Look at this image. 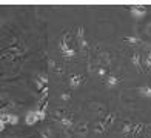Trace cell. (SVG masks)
Listing matches in <instances>:
<instances>
[{
  "label": "cell",
  "instance_id": "17",
  "mask_svg": "<svg viewBox=\"0 0 151 138\" xmlns=\"http://www.w3.org/2000/svg\"><path fill=\"white\" fill-rule=\"evenodd\" d=\"M17 123H19V117L14 115V114H9V117H8V124H11V126H16Z\"/></svg>",
  "mask_w": 151,
  "mask_h": 138
},
{
  "label": "cell",
  "instance_id": "12",
  "mask_svg": "<svg viewBox=\"0 0 151 138\" xmlns=\"http://www.w3.org/2000/svg\"><path fill=\"white\" fill-rule=\"evenodd\" d=\"M99 60L102 61V65H100V66H105V65H109V63H111V60H109V54H108V52H102V54L99 55Z\"/></svg>",
  "mask_w": 151,
  "mask_h": 138
},
{
  "label": "cell",
  "instance_id": "4",
  "mask_svg": "<svg viewBox=\"0 0 151 138\" xmlns=\"http://www.w3.org/2000/svg\"><path fill=\"white\" fill-rule=\"evenodd\" d=\"M82 83H83V75H71L70 77V87L71 89L80 87Z\"/></svg>",
  "mask_w": 151,
  "mask_h": 138
},
{
  "label": "cell",
  "instance_id": "29",
  "mask_svg": "<svg viewBox=\"0 0 151 138\" xmlns=\"http://www.w3.org/2000/svg\"><path fill=\"white\" fill-rule=\"evenodd\" d=\"M42 138H48V135L46 134H42Z\"/></svg>",
  "mask_w": 151,
  "mask_h": 138
},
{
  "label": "cell",
  "instance_id": "27",
  "mask_svg": "<svg viewBox=\"0 0 151 138\" xmlns=\"http://www.w3.org/2000/svg\"><path fill=\"white\" fill-rule=\"evenodd\" d=\"M142 127H143V124H134V126H133V132H134V134L140 132V130H142Z\"/></svg>",
  "mask_w": 151,
  "mask_h": 138
},
{
  "label": "cell",
  "instance_id": "1",
  "mask_svg": "<svg viewBox=\"0 0 151 138\" xmlns=\"http://www.w3.org/2000/svg\"><path fill=\"white\" fill-rule=\"evenodd\" d=\"M129 12L131 16L137 20H140L147 16V6L145 5H131L129 6Z\"/></svg>",
  "mask_w": 151,
  "mask_h": 138
},
{
  "label": "cell",
  "instance_id": "15",
  "mask_svg": "<svg viewBox=\"0 0 151 138\" xmlns=\"http://www.w3.org/2000/svg\"><path fill=\"white\" fill-rule=\"evenodd\" d=\"M133 126H134V124H131L129 121L123 123V127H122V134L125 135V134H129V132H133Z\"/></svg>",
  "mask_w": 151,
  "mask_h": 138
},
{
  "label": "cell",
  "instance_id": "25",
  "mask_svg": "<svg viewBox=\"0 0 151 138\" xmlns=\"http://www.w3.org/2000/svg\"><path fill=\"white\" fill-rule=\"evenodd\" d=\"M60 100H62V101H70V100H71V95L68 94V92H63V94L60 95Z\"/></svg>",
  "mask_w": 151,
  "mask_h": 138
},
{
  "label": "cell",
  "instance_id": "9",
  "mask_svg": "<svg viewBox=\"0 0 151 138\" xmlns=\"http://www.w3.org/2000/svg\"><path fill=\"white\" fill-rule=\"evenodd\" d=\"M131 61H133V65L136 66L137 71H142V68H140V54L139 52H134L131 55Z\"/></svg>",
  "mask_w": 151,
  "mask_h": 138
},
{
  "label": "cell",
  "instance_id": "6",
  "mask_svg": "<svg viewBox=\"0 0 151 138\" xmlns=\"http://www.w3.org/2000/svg\"><path fill=\"white\" fill-rule=\"evenodd\" d=\"M137 92H139L140 97H143V98H151V86H140L136 89Z\"/></svg>",
  "mask_w": 151,
  "mask_h": 138
},
{
  "label": "cell",
  "instance_id": "16",
  "mask_svg": "<svg viewBox=\"0 0 151 138\" xmlns=\"http://www.w3.org/2000/svg\"><path fill=\"white\" fill-rule=\"evenodd\" d=\"M79 41V48H80V52L82 54H85L88 51V41L85 38H82V40H77Z\"/></svg>",
  "mask_w": 151,
  "mask_h": 138
},
{
  "label": "cell",
  "instance_id": "8",
  "mask_svg": "<svg viewBox=\"0 0 151 138\" xmlns=\"http://www.w3.org/2000/svg\"><path fill=\"white\" fill-rule=\"evenodd\" d=\"M90 109L93 110V112L94 114H97V115H100V114H104V110H105V107L104 106H102L100 105V103H91V105H90Z\"/></svg>",
  "mask_w": 151,
  "mask_h": 138
},
{
  "label": "cell",
  "instance_id": "24",
  "mask_svg": "<svg viewBox=\"0 0 151 138\" xmlns=\"http://www.w3.org/2000/svg\"><path fill=\"white\" fill-rule=\"evenodd\" d=\"M48 68H50L51 71H52V69H57L56 61H54V60H51V58H48Z\"/></svg>",
  "mask_w": 151,
  "mask_h": 138
},
{
  "label": "cell",
  "instance_id": "23",
  "mask_svg": "<svg viewBox=\"0 0 151 138\" xmlns=\"http://www.w3.org/2000/svg\"><path fill=\"white\" fill-rule=\"evenodd\" d=\"M145 66H147L148 69H151V52H148L147 57H145Z\"/></svg>",
  "mask_w": 151,
  "mask_h": 138
},
{
  "label": "cell",
  "instance_id": "26",
  "mask_svg": "<svg viewBox=\"0 0 151 138\" xmlns=\"http://www.w3.org/2000/svg\"><path fill=\"white\" fill-rule=\"evenodd\" d=\"M37 78L42 81V83H45V85H48V77H46L45 74H39V75H37Z\"/></svg>",
  "mask_w": 151,
  "mask_h": 138
},
{
  "label": "cell",
  "instance_id": "10",
  "mask_svg": "<svg viewBox=\"0 0 151 138\" xmlns=\"http://www.w3.org/2000/svg\"><path fill=\"white\" fill-rule=\"evenodd\" d=\"M106 130H108V129L105 127V123H104V121H97V123L94 124V132H96V134H105Z\"/></svg>",
  "mask_w": 151,
  "mask_h": 138
},
{
  "label": "cell",
  "instance_id": "5",
  "mask_svg": "<svg viewBox=\"0 0 151 138\" xmlns=\"http://www.w3.org/2000/svg\"><path fill=\"white\" fill-rule=\"evenodd\" d=\"M114 121H116V114L114 112H109V114H106L105 117H104V123H105V127L106 129H109L114 124Z\"/></svg>",
  "mask_w": 151,
  "mask_h": 138
},
{
  "label": "cell",
  "instance_id": "22",
  "mask_svg": "<svg viewBox=\"0 0 151 138\" xmlns=\"http://www.w3.org/2000/svg\"><path fill=\"white\" fill-rule=\"evenodd\" d=\"M54 114L57 115V118H59V120H60V118H63V117H66V115H65V109H56V112H54Z\"/></svg>",
  "mask_w": 151,
  "mask_h": 138
},
{
  "label": "cell",
  "instance_id": "7",
  "mask_svg": "<svg viewBox=\"0 0 151 138\" xmlns=\"http://www.w3.org/2000/svg\"><path fill=\"white\" fill-rule=\"evenodd\" d=\"M119 81H120L119 77H116V75H109V77L106 78V81H105V85H106V87L113 89V87H116L119 85Z\"/></svg>",
  "mask_w": 151,
  "mask_h": 138
},
{
  "label": "cell",
  "instance_id": "11",
  "mask_svg": "<svg viewBox=\"0 0 151 138\" xmlns=\"http://www.w3.org/2000/svg\"><path fill=\"white\" fill-rule=\"evenodd\" d=\"M59 121H60V124H62V126H63L65 129H71V127L74 126V124H73V120L70 118V117H63V118H60Z\"/></svg>",
  "mask_w": 151,
  "mask_h": 138
},
{
  "label": "cell",
  "instance_id": "19",
  "mask_svg": "<svg viewBox=\"0 0 151 138\" xmlns=\"http://www.w3.org/2000/svg\"><path fill=\"white\" fill-rule=\"evenodd\" d=\"M97 75H99L100 78H104L105 75H106V68L105 66H99L97 68Z\"/></svg>",
  "mask_w": 151,
  "mask_h": 138
},
{
  "label": "cell",
  "instance_id": "20",
  "mask_svg": "<svg viewBox=\"0 0 151 138\" xmlns=\"http://www.w3.org/2000/svg\"><path fill=\"white\" fill-rule=\"evenodd\" d=\"M82 38H85V29H83V26H79L77 28V40H82Z\"/></svg>",
  "mask_w": 151,
  "mask_h": 138
},
{
  "label": "cell",
  "instance_id": "13",
  "mask_svg": "<svg viewBox=\"0 0 151 138\" xmlns=\"http://www.w3.org/2000/svg\"><path fill=\"white\" fill-rule=\"evenodd\" d=\"M123 41L128 45H140L142 43V40L137 38V37H123Z\"/></svg>",
  "mask_w": 151,
  "mask_h": 138
},
{
  "label": "cell",
  "instance_id": "3",
  "mask_svg": "<svg viewBox=\"0 0 151 138\" xmlns=\"http://www.w3.org/2000/svg\"><path fill=\"white\" fill-rule=\"evenodd\" d=\"M39 120L40 118H39V112H37V110H29V112L26 114V117H25V121H26L28 126H34Z\"/></svg>",
  "mask_w": 151,
  "mask_h": 138
},
{
  "label": "cell",
  "instance_id": "28",
  "mask_svg": "<svg viewBox=\"0 0 151 138\" xmlns=\"http://www.w3.org/2000/svg\"><path fill=\"white\" fill-rule=\"evenodd\" d=\"M6 124H8L6 121H2V120H0V130H2V132H3V130L6 129Z\"/></svg>",
  "mask_w": 151,
  "mask_h": 138
},
{
  "label": "cell",
  "instance_id": "18",
  "mask_svg": "<svg viewBox=\"0 0 151 138\" xmlns=\"http://www.w3.org/2000/svg\"><path fill=\"white\" fill-rule=\"evenodd\" d=\"M62 55L66 58H73L74 55H76V49H73V48H70V49H66L65 52H62Z\"/></svg>",
  "mask_w": 151,
  "mask_h": 138
},
{
  "label": "cell",
  "instance_id": "14",
  "mask_svg": "<svg viewBox=\"0 0 151 138\" xmlns=\"http://www.w3.org/2000/svg\"><path fill=\"white\" fill-rule=\"evenodd\" d=\"M46 109H48V103H43L42 105V109H39L37 112H39V118H40V121H43L45 118H46Z\"/></svg>",
  "mask_w": 151,
  "mask_h": 138
},
{
  "label": "cell",
  "instance_id": "21",
  "mask_svg": "<svg viewBox=\"0 0 151 138\" xmlns=\"http://www.w3.org/2000/svg\"><path fill=\"white\" fill-rule=\"evenodd\" d=\"M34 81H36V86H37V89H39V91H43V89L46 87V85H45V83H42V81H40L39 78H36Z\"/></svg>",
  "mask_w": 151,
  "mask_h": 138
},
{
  "label": "cell",
  "instance_id": "2",
  "mask_svg": "<svg viewBox=\"0 0 151 138\" xmlns=\"http://www.w3.org/2000/svg\"><path fill=\"white\" fill-rule=\"evenodd\" d=\"M74 132L77 137H86L88 132H90V126H88V123L80 121V123H77V126L74 127Z\"/></svg>",
  "mask_w": 151,
  "mask_h": 138
}]
</instances>
